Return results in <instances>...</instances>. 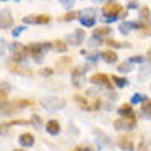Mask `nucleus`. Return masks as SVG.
<instances>
[{
  "label": "nucleus",
  "instance_id": "obj_15",
  "mask_svg": "<svg viewBox=\"0 0 151 151\" xmlns=\"http://www.w3.org/2000/svg\"><path fill=\"white\" fill-rule=\"evenodd\" d=\"M141 112L146 115V117H151V100L150 99H145L141 102Z\"/></svg>",
  "mask_w": 151,
  "mask_h": 151
},
{
  "label": "nucleus",
  "instance_id": "obj_26",
  "mask_svg": "<svg viewBox=\"0 0 151 151\" xmlns=\"http://www.w3.org/2000/svg\"><path fill=\"white\" fill-rule=\"evenodd\" d=\"M82 36H84V33H82L81 30H77V31H76V36L72 38L71 41H74V43H79V41H81V38H82Z\"/></svg>",
  "mask_w": 151,
  "mask_h": 151
},
{
  "label": "nucleus",
  "instance_id": "obj_29",
  "mask_svg": "<svg viewBox=\"0 0 151 151\" xmlns=\"http://www.w3.org/2000/svg\"><path fill=\"white\" fill-rule=\"evenodd\" d=\"M2 104H4V105L7 104V92L5 91H2Z\"/></svg>",
  "mask_w": 151,
  "mask_h": 151
},
{
  "label": "nucleus",
  "instance_id": "obj_2",
  "mask_svg": "<svg viewBox=\"0 0 151 151\" xmlns=\"http://www.w3.org/2000/svg\"><path fill=\"white\" fill-rule=\"evenodd\" d=\"M115 128L117 130H130L133 128L136 125V117L135 115H132V117H123V118H118V120H115Z\"/></svg>",
  "mask_w": 151,
  "mask_h": 151
},
{
  "label": "nucleus",
  "instance_id": "obj_30",
  "mask_svg": "<svg viewBox=\"0 0 151 151\" xmlns=\"http://www.w3.org/2000/svg\"><path fill=\"white\" fill-rule=\"evenodd\" d=\"M118 69H120V71H127V69H130V64H120Z\"/></svg>",
  "mask_w": 151,
  "mask_h": 151
},
{
  "label": "nucleus",
  "instance_id": "obj_33",
  "mask_svg": "<svg viewBox=\"0 0 151 151\" xmlns=\"http://www.w3.org/2000/svg\"><path fill=\"white\" fill-rule=\"evenodd\" d=\"M15 151H25V150H15Z\"/></svg>",
  "mask_w": 151,
  "mask_h": 151
},
{
  "label": "nucleus",
  "instance_id": "obj_5",
  "mask_svg": "<svg viewBox=\"0 0 151 151\" xmlns=\"http://www.w3.org/2000/svg\"><path fill=\"white\" fill-rule=\"evenodd\" d=\"M91 82L92 84H100V86H105V87H112L110 77L105 76V74H92L91 76Z\"/></svg>",
  "mask_w": 151,
  "mask_h": 151
},
{
  "label": "nucleus",
  "instance_id": "obj_9",
  "mask_svg": "<svg viewBox=\"0 0 151 151\" xmlns=\"http://www.w3.org/2000/svg\"><path fill=\"white\" fill-rule=\"evenodd\" d=\"M71 64H72V59H71V58H61V59H58L56 68L59 69V71H66L68 68H71Z\"/></svg>",
  "mask_w": 151,
  "mask_h": 151
},
{
  "label": "nucleus",
  "instance_id": "obj_32",
  "mask_svg": "<svg viewBox=\"0 0 151 151\" xmlns=\"http://www.w3.org/2000/svg\"><path fill=\"white\" fill-rule=\"evenodd\" d=\"M148 59H151V48H150V51H148Z\"/></svg>",
  "mask_w": 151,
  "mask_h": 151
},
{
  "label": "nucleus",
  "instance_id": "obj_19",
  "mask_svg": "<svg viewBox=\"0 0 151 151\" xmlns=\"http://www.w3.org/2000/svg\"><path fill=\"white\" fill-rule=\"evenodd\" d=\"M94 33H95V36H105V35L110 33V28L109 27H100V28H97Z\"/></svg>",
  "mask_w": 151,
  "mask_h": 151
},
{
  "label": "nucleus",
  "instance_id": "obj_28",
  "mask_svg": "<svg viewBox=\"0 0 151 151\" xmlns=\"http://www.w3.org/2000/svg\"><path fill=\"white\" fill-rule=\"evenodd\" d=\"M31 120L36 123V127H41V120H40V117H38V115H33V117H31Z\"/></svg>",
  "mask_w": 151,
  "mask_h": 151
},
{
  "label": "nucleus",
  "instance_id": "obj_6",
  "mask_svg": "<svg viewBox=\"0 0 151 151\" xmlns=\"http://www.w3.org/2000/svg\"><path fill=\"white\" fill-rule=\"evenodd\" d=\"M30 54V51H28V48H25L23 45H15V48H13V59L18 63V61H22L25 56H28Z\"/></svg>",
  "mask_w": 151,
  "mask_h": 151
},
{
  "label": "nucleus",
  "instance_id": "obj_12",
  "mask_svg": "<svg viewBox=\"0 0 151 151\" xmlns=\"http://www.w3.org/2000/svg\"><path fill=\"white\" fill-rule=\"evenodd\" d=\"M102 58L107 61V63H115V61L118 59L117 53H113V51H110V49H104V51H102Z\"/></svg>",
  "mask_w": 151,
  "mask_h": 151
},
{
  "label": "nucleus",
  "instance_id": "obj_31",
  "mask_svg": "<svg viewBox=\"0 0 151 151\" xmlns=\"http://www.w3.org/2000/svg\"><path fill=\"white\" fill-rule=\"evenodd\" d=\"M71 151H91L89 148H81V146H77V148H74V150H71Z\"/></svg>",
  "mask_w": 151,
  "mask_h": 151
},
{
  "label": "nucleus",
  "instance_id": "obj_11",
  "mask_svg": "<svg viewBox=\"0 0 151 151\" xmlns=\"http://www.w3.org/2000/svg\"><path fill=\"white\" fill-rule=\"evenodd\" d=\"M20 143H22L23 146H31V145L35 143V136L31 135V133H23V135L20 136Z\"/></svg>",
  "mask_w": 151,
  "mask_h": 151
},
{
  "label": "nucleus",
  "instance_id": "obj_3",
  "mask_svg": "<svg viewBox=\"0 0 151 151\" xmlns=\"http://www.w3.org/2000/svg\"><path fill=\"white\" fill-rule=\"evenodd\" d=\"M122 10H123V7L118 4H115V2H109V4L104 5L102 12L105 17H110V18H113V17H117L118 13H122Z\"/></svg>",
  "mask_w": 151,
  "mask_h": 151
},
{
  "label": "nucleus",
  "instance_id": "obj_1",
  "mask_svg": "<svg viewBox=\"0 0 151 151\" xmlns=\"http://www.w3.org/2000/svg\"><path fill=\"white\" fill-rule=\"evenodd\" d=\"M76 100L86 110H97L100 107V99H87L84 95H76Z\"/></svg>",
  "mask_w": 151,
  "mask_h": 151
},
{
  "label": "nucleus",
  "instance_id": "obj_18",
  "mask_svg": "<svg viewBox=\"0 0 151 151\" xmlns=\"http://www.w3.org/2000/svg\"><path fill=\"white\" fill-rule=\"evenodd\" d=\"M77 17H79V13H77V12H68V13H64V15L61 17V20H63V22H69V20L77 18Z\"/></svg>",
  "mask_w": 151,
  "mask_h": 151
},
{
  "label": "nucleus",
  "instance_id": "obj_14",
  "mask_svg": "<svg viewBox=\"0 0 151 151\" xmlns=\"http://www.w3.org/2000/svg\"><path fill=\"white\" fill-rule=\"evenodd\" d=\"M53 48L56 49V51H59V53H66V51H68V45H66L64 41H61V40H54Z\"/></svg>",
  "mask_w": 151,
  "mask_h": 151
},
{
  "label": "nucleus",
  "instance_id": "obj_22",
  "mask_svg": "<svg viewBox=\"0 0 151 151\" xmlns=\"http://www.w3.org/2000/svg\"><path fill=\"white\" fill-rule=\"evenodd\" d=\"M141 18H143L145 23H148V22L151 23V20H150V10H148V8H141Z\"/></svg>",
  "mask_w": 151,
  "mask_h": 151
},
{
  "label": "nucleus",
  "instance_id": "obj_10",
  "mask_svg": "<svg viewBox=\"0 0 151 151\" xmlns=\"http://www.w3.org/2000/svg\"><path fill=\"white\" fill-rule=\"evenodd\" d=\"M46 130H48V133H51V135H58L61 130L59 123H58L56 120H49L48 123H46Z\"/></svg>",
  "mask_w": 151,
  "mask_h": 151
},
{
  "label": "nucleus",
  "instance_id": "obj_8",
  "mask_svg": "<svg viewBox=\"0 0 151 151\" xmlns=\"http://www.w3.org/2000/svg\"><path fill=\"white\" fill-rule=\"evenodd\" d=\"M45 46H46V45H38V43L30 45V48H28V51H30V56H33V58H36V59H38V58L41 56Z\"/></svg>",
  "mask_w": 151,
  "mask_h": 151
},
{
  "label": "nucleus",
  "instance_id": "obj_27",
  "mask_svg": "<svg viewBox=\"0 0 151 151\" xmlns=\"http://www.w3.org/2000/svg\"><path fill=\"white\" fill-rule=\"evenodd\" d=\"M41 74L43 76H51V74H53V69H51V68H43L41 69Z\"/></svg>",
  "mask_w": 151,
  "mask_h": 151
},
{
  "label": "nucleus",
  "instance_id": "obj_7",
  "mask_svg": "<svg viewBox=\"0 0 151 151\" xmlns=\"http://www.w3.org/2000/svg\"><path fill=\"white\" fill-rule=\"evenodd\" d=\"M8 69H10L12 72H15V74H22V76H30L31 71L27 68H23V66L17 64V63H8Z\"/></svg>",
  "mask_w": 151,
  "mask_h": 151
},
{
  "label": "nucleus",
  "instance_id": "obj_21",
  "mask_svg": "<svg viewBox=\"0 0 151 151\" xmlns=\"http://www.w3.org/2000/svg\"><path fill=\"white\" fill-rule=\"evenodd\" d=\"M49 20H51L49 15H38L36 20H35V23H48Z\"/></svg>",
  "mask_w": 151,
  "mask_h": 151
},
{
  "label": "nucleus",
  "instance_id": "obj_20",
  "mask_svg": "<svg viewBox=\"0 0 151 151\" xmlns=\"http://www.w3.org/2000/svg\"><path fill=\"white\" fill-rule=\"evenodd\" d=\"M112 81L120 87H123L125 84H127V79H125V77H118V76H112Z\"/></svg>",
  "mask_w": 151,
  "mask_h": 151
},
{
  "label": "nucleus",
  "instance_id": "obj_23",
  "mask_svg": "<svg viewBox=\"0 0 151 151\" xmlns=\"http://www.w3.org/2000/svg\"><path fill=\"white\" fill-rule=\"evenodd\" d=\"M31 100H17L15 104H13V105L15 107H28V105H31Z\"/></svg>",
  "mask_w": 151,
  "mask_h": 151
},
{
  "label": "nucleus",
  "instance_id": "obj_25",
  "mask_svg": "<svg viewBox=\"0 0 151 151\" xmlns=\"http://www.w3.org/2000/svg\"><path fill=\"white\" fill-rule=\"evenodd\" d=\"M30 122L28 120H13V122H8V123H4V125H28Z\"/></svg>",
  "mask_w": 151,
  "mask_h": 151
},
{
  "label": "nucleus",
  "instance_id": "obj_16",
  "mask_svg": "<svg viewBox=\"0 0 151 151\" xmlns=\"http://www.w3.org/2000/svg\"><path fill=\"white\" fill-rule=\"evenodd\" d=\"M118 112H120L123 117H132V115H133V109H132L130 104H123V105L118 109Z\"/></svg>",
  "mask_w": 151,
  "mask_h": 151
},
{
  "label": "nucleus",
  "instance_id": "obj_4",
  "mask_svg": "<svg viewBox=\"0 0 151 151\" xmlns=\"http://www.w3.org/2000/svg\"><path fill=\"white\" fill-rule=\"evenodd\" d=\"M118 146L127 150V151H132L133 146H135V136H133L132 133H123V135L118 138Z\"/></svg>",
  "mask_w": 151,
  "mask_h": 151
},
{
  "label": "nucleus",
  "instance_id": "obj_24",
  "mask_svg": "<svg viewBox=\"0 0 151 151\" xmlns=\"http://www.w3.org/2000/svg\"><path fill=\"white\" fill-rule=\"evenodd\" d=\"M107 45H109V46H115V48H123V46H128V45H122V43L115 41V40H107Z\"/></svg>",
  "mask_w": 151,
  "mask_h": 151
},
{
  "label": "nucleus",
  "instance_id": "obj_13",
  "mask_svg": "<svg viewBox=\"0 0 151 151\" xmlns=\"http://www.w3.org/2000/svg\"><path fill=\"white\" fill-rule=\"evenodd\" d=\"M81 76H82V68H76L74 71H72V82L77 87L81 86Z\"/></svg>",
  "mask_w": 151,
  "mask_h": 151
},
{
  "label": "nucleus",
  "instance_id": "obj_17",
  "mask_svg": "<svg viewBox=\"0 0 151 151\" xmlns=\"http://www.w3.org/2000/svg\"><path fill=\"white\" fill-rule=\"evenodd\" d=\"M10 27H12L10 13H4V15H2V28H10Z\"/></svg>",
  "mask_w": 151,
  "mask_h": 151
}]
</instances>
